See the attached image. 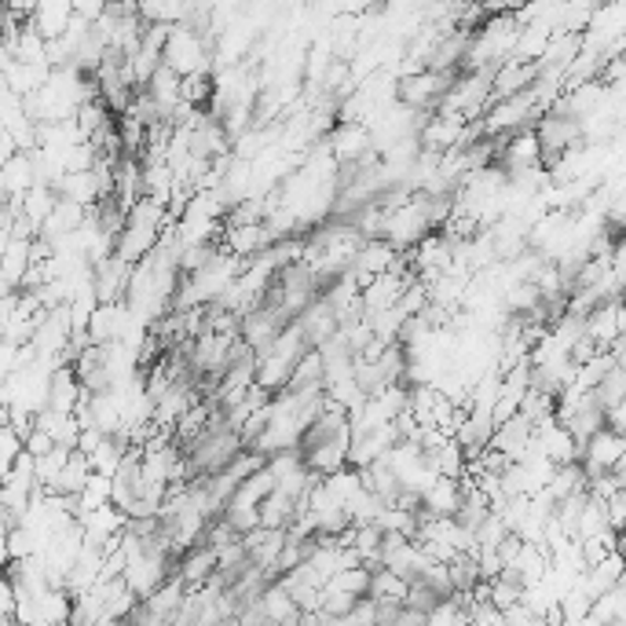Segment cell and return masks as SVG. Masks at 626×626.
<instances>
[{"label": "cell", "mask_w": 626, "mask_h": 626, "mask_svg": "<svg viewBox=\"0 0 626 626\" xmlns=\"http://www.w3.org/2000/svg\"><path fill=\"white\" fill-rule=\"evenodd\" d=\"M498 165H503L509 176L528 173L535 165H546V151H542V140H539V132H535V125L498 140Z\"/></svg>", "instance_id": "obj_6"}, {"label": "cell", "mask_w": 626, "mask_h": 626, "mask_svg": "<svg viewBox=\"0 0 626 626\" xmlns=\"http://www.w3.org/2000/svg\"><path fill=\"white\" fill-rule=\"evenodd\" d=\"M535 132H539L542 140V151H546V165L553 162V158H561L564 151H572V147H579L586 140V129L583 121L575 118V114L568 110H546L539 121H535Z\"/></svg>", "instance_id": "obj_4"}, {"label": "cell", "mask_w": 626, "mask_h": 626, "mask_svg": "<svg viewBox=\"0 0 626 626\" xmlns=\"http://www.w3.org/2000/svg\"><path fill=\"white\" fill-rule=\"evenodd\" d=\"M487 583H492V601H495V605L503 608V612H506L509 605H517V601H524V590H528L514 572H503L498 579H487Z\"/></svg>", "instance_id": "obj_26"}, {"label": "cell", "mask_w": 626, "mask_h": 626, "mask_svg": "<svg viewBox=\"0 0 626 626\" xmlns=\"http://www.w3.org/2000/svg\"><path fill=\"white\" fill-rule=\"evenodd\" d=\"M429 231H436V224H432L429 213V195H421V191L411 202H403L400 209H389V220H385V238L400 249L418 246Z\"/></svg>", "instance_id": "obj_2"}, {"label": "cell", "mask_w": 626, "mask_h": 626, "mask_svg": "<svg viewBox=\"0 0 626 626\" xmlns=\"http://www.w3.org/2000/svg\"><path fill=\"white\" fill-rule=\"evenodd\" d=\"M104 503H114V476L93 473V476H88V484H85V492L77 495V509H74V514H85V509H96V506H104Z\"/></svg>", "instance_id": "obj_24"}, {"label": "cell", "mask_w": 626, "mask_h": 626, "mask_svg": "<svg viewBox=\"0 0 626 626\" xmlns=\"http://www.w3.org/2000/svg\"><path fill=\"white\" fill-rule=\"evenodd\" d=\"M129 447H132V443L125 440V436H104V440H99V447L88 454V458H93V470L96 473H107V476H118Z\"/></svg>", "instance_id": "obj_23"}, {"label": "cell", "mask_w": 626, "mask_h": 626, "mask_svg": "<svg viewBox=\"0 0 626 626\" xmlns=\"http://www.w3.org/2000/svg\"><path fill=\"white\" fill-rule=\"evenodd\" d=\"M470 4H481V0H470Z\"/></svg>", "instance_id": "obj_30"}, {"label": "cell", "mask_w": 626, "mask_h": 626, "mask_svg": "<svg viewBox=\"0 0 626 626\" xmlns=\"http://www.w3.org/2000/svg\"><path fill=\"white\" fill-rule=\"evenodd\" d=\"M132 260L125 257H107L96 265V293L99 301H125V293H129V279H132Z\"/></svg>", "instance_id": "obj_14"}, {"label": "cell", "mask_w": 626, "mask_h": 626, "mask_svg": "<svg viewBox=\"0 0 626 626\" xmlns=\"http://www.w3.org/2000/svg\"><path fill=\"white\" fill-rule=\"evenodd\" d=\"M293 367H298L293 356H287V352H279V348H268L257 356V381L265 385L268 392H282V389H290Z\"/></svg>", "instance_id": "obj_16"}, {"label": "cell", "mask_w": 626, "mask_h": 626, "mask_svg": "<svg viewBox=\"0 0 626 626\" xmlns=\"http://www.w3.org/2000/svg\"><path fill=\"white\" fill-rule=\"evenodd\" d=\"M465 503V484L462 476L440 473L425 492H421V514L429 517H458V509Z\"/></svg>", "instance_id": "obj_11"}, {"label": "cell", "mask_w": 626, "mask_h": 626, "mask_svg": "<svg viewBox=\"0 0 626 626\" xmlns=\"http://www.w3.org/2000/svg\"><path fill=\"white\" fill-rule=\"evenodd\" d=\"M539 82V63H524V60H509L498 66L492 74V88H495V99H509V96H520Z\"/></svg>", "instance_id": "obj_12"}, {"label": "cell", "mask_w": 626, "mask_h": 626, "mask_svg": "<svg viewBox=\"0 0 626 626\" xmlns=\"http://www.w3.org/2000/svg\"><path fill=\"white\" fill-rule=\"evenodd\" d=\"M276 231H271V224L268 220H253V224H224V238H220V246L224 249H231L235 257H257V253H265V249L276 242Z\"/></svg>", "instance_id": "obj_10"}, {"label": "cell", "mask_w": 626, "mask_h": 626, "mask_svg": "<svg viewBox=\"0 0 626 626\" xmlns=\"http://www.w3.org/2000/svg\"><path fill=\"white\" fill-rule=\"evenodd\" d=\"M400 265H407V249L392 246L389 238H367V242L359 246V253H356V260H352L348 271L363 282V287H367L370 279H378V276H385V271H392Z\"/></svg>", "instance_id": "obj_8"}, {"label": "cell", "mask_w": 626, "mask_h": 626, "mask_svg": "<svg viewBox=\"0 0 626 626\" xmlns=\"http://www.w3.org/2000/svg\"><path fill=\"white\" fill-rule=\"evenodd\" d=\"M411 583H414V579H407V575H400V572H392V568L378 564V568H374L370 597L378 601V605H407Z\"/></svg>", "instance_id": "obj_19"}, {"label": "cell", "mask_w": 626, "mask_h": 626, "mask_svg": "<svg viewBox=\"0 0 626 626\" xmlns=\"http://www.w3.org/2000/svg\"><path fill=\"white\" fill-rule=\"evenodd\" d=\"M176 575L184 579L191 590L206 586L209 579L216 575V550H213L209 542L191 546V550H184V553L176 557Z\"/></svg>", "instance_id": "obj_15"}, {"label": "cell", "mask_w": 626, "mask_h": 626, "mask_svg": "<svg viewBox=\"0 0 626 626\" xmlns=\"http://www.w3.org/2000/svg\"><path fill=\"white\" fill-rule=\"evenodd\" d=\"M55 206H60V191L52 184H41V180L22 195V216H26V224L33 227V235L44 231V224H48Z\"/></svg>", "instance_id": "obj_17"}, {"label": "cell", "mask_w": 626, "mask_h": 626, "mask_svg": "<svg viewBox=\"0 0 626 626\" xmlns=\"http://www.w3.org/2000/svg\"><path fill=\"white\" fill-rule=\"evenodd\" d=\"M96 470H93V458H88L85 451H77L74 447V454H71V462L63 465V473L55 476V484L48 487V492H60V495H71V498H77L85 492V484H88V476H93Z\"/></svg>", "instance_id": "obj_21"}, {"label": "cell", "mask_w": 626, "mask_h": 626, "mask_svg": "<svg viewBox=\"0 0 626 626\" xmlns=\"http://www.w3.org/2000/svg\"><path fill=\"white\" fill-rule=\"evenodd\" d=\"M165 66H173V71H180L184 77L213 74V66H216L213 37L206 30H198L195 22H176L165 41Z\"/></svg>", "instance_id": "obj_1"}, {"label": "cell", "mask_w": 626, "mask_h": 626, "mask_svg": "<svg viewBox=\"0 0 626 626\" xmlns=\"http://www.w3.org/2000/svg\"><path fill=\"white\" fill-rule=\"evenodd\" d=\"M454 77L458 74L421 66V71L403 74L400 82H396V96H400V104L414 107V110H436L440 99L447 96V88L454 85Z\"/></svg>", "instance_id": "obj_3"}, {"label": "cell", "mask_w": 626, "mask_h": 626, "mask_svg": "<svg viewBox=\"0 0 626 626\" xmlns=\"http://www.w3.org/2000/svg\"><path fill=\"white\" fill-rule=\"evenodd\" d=\"M597 400H601V407H605V411H612V407L616 403H623L626 400V363H616V367H612L605 378H601V385H597Z\"/></svg>", "instance_id": "obj_25"}, {"label": "cell", "mask_w": 626, "mask_h": 626, "mask_svg": "<svg viewBox=\"0 0 626 626\" xmlns=\"http://www.w3.org/2000/svg\"><path fill=\"white\" fill-rule=\"evenodd\" d=\"M55 191H60L63 198L82 202V206H88V209H93L96 202H104V184H99L96 169H85V173H63Z\"/></svg>", "instance_id": "obj_20"}, {"label": "cell", "mask_w": 626, "mask_h": 626, "mask_svg": "<svg viewBox=\"0 0 626 626\" xmlns=\"http://www.w3.org/2000/svg\"><path fill=\"white\" fill-rule=\"evenodd\" d=\"M352 436H356V432H352V425H348V429L334 432V436H319V440L301 443L309 470L319 473V476H330V473L352 465Z\"/></svg>", "instance_id": "obj_7"}, {"label": "cell", "mask_w": 626, "mask_h": 626, "mask_svg": "<svg viewBox=\"0 0 626 626\" xmlns=\"http://www.w3.org/2000/svg\"><path fill=\"white\" fill-rule=\"evenodd\" d=\"M260 605H265L268 623H301L304 619L298 597H293L290 590L279 583V579H271V583L265 586V594H260Z\"/></svg>", "instance_id": "obj_18"}, {"label": "cell", "mask_w": 626, "mask_h": 626, "mask_svg": "<svg viewBox=\"0 0 626 626\" xmlns=\"http://www.w3.org/2000/svg\"><path fill=\"white\" fill-rule=\"evenodd\" d=\"M287 323H290V319L282 315L276 304H260V309L242 315V330H238V334H242L246 345L260 356V352H268L271 345H276L279 330L287 326Z\"/></svg>", "instance_id": "obj_9"}, {"label": "cell", "mask_w": 626, "mask_h": 626, "mask_svg": "<svg viewBox=\"0 0 626 626\" xmlns=\"http://www.w3.org/2000/svg\"><path fill=\"white\" fill-rule=\"evenodd\" d=\"M579 462H583L586 476L594 481L601 473H619L626 465V432L619 429H597L594 436L583 443V454H579Z\"/></svg>", "instance_id": "obj_5"}, {"label": "cell", "mask_w": 626, "mask_h": 626, "mask_svg": "<svg viewBox=\"0 0 626 626\" xmlns=\"http://www.w3.org/2000/svg\"><path fill=\"white\" fill-rule=\"evenodd\" d=\"M298 503H301L298 495L276 487V492L265 498V506H260V524H265V528H290V524L298 520Z\"/></svg>", "instance_id": "obj_22"}, {"label": "cell", "mask_w": 626, "mask_h": 626, "mask_svg": "<svg viewBox=\"0 0 626 626\" xmlns=\"http://www.w3.org/2000/svg\"><path fill=\"white\" fill-rule=\"evenodd\" d=\"M612 276H616L619 290L626 293V231H619L616 246H612Z\"/></svg>", "instance_id": "obj_28"}, {"label": "cell", "mask_w": 626, "mask_h": 626, "mask_svg": "<svg viewBox=\"0 0 626 626\" xmlns=\"http://www.w3.org/2000/svg\"><path fill=\"white\" fill-rule=\"evenodd\" d=\"M608 425H612V429H619V432H626V400L616 403V407H612V411H608Z\"/></svg>", "instance_id": "obj_29"}, {"label": "cell", "mask_w": 626, "mask_h": 626, "mask_svg": "<svg viewBox=\"0 0 626 626\" xmlns=\"http://www.w3.org/2000/svg\"><path fill=\"white\" fill-rule=\"evenodd\" d=\"M60 447V440H55V432H48L44 425H33V432L26 436V451L33 454V458H41V454H48Z\"/></svg>", "instance_id": "obj_27"}, {"label": "cell", "mask_w": 626, "mask_h": 626, "mask_svg": "<svg viewBox=\"0 0 626 626\" xmlns=\"http://www.w3.org/2000/svg\"><path fill=\"white\" fill-rule=\"evenodd\" d=\"M0 184H4V202H22V195L37 184V162L33 151H19L0 165Z\"/></svg>", "instance_id": "obj_13"}]
</instances>
